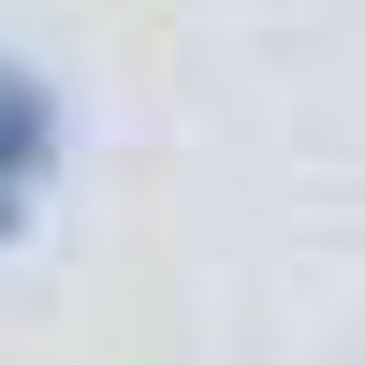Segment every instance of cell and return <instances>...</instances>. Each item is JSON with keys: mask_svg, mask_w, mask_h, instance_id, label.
I'll use <instances>...</instances> for the list:
<instances>
[{"mask_svg": "<svg viewBox=\"0 0 365 365\" xmlns=\"http://www.w3.org/2000/svg\"><path fill=\"white\" fill-rule=\"evenodd\" d=\"M44 161H58V103H44V73H15V58H0V234L29 220Z\"/></svg>", "mask_w": 365, "mask_h": 365, "instance_id": "obj_1", "label": "cell"}]
</instances>
